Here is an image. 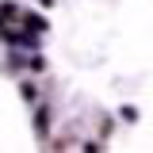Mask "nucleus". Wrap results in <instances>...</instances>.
Returning <instances> with one entry per match:
<instances>
[{
	"instance_id": "obj_2",
	"label": "nucleus",
	"mask_w": 153,
	"mask_h": 153,
	"mask_svg": "<svg viewBox=\"0 0 153 153\" xmlns=\"http://www.w3.org/2000/svg\"><path fill=\"white\" fill-rule=\"evenodd\" d=\"M38 4H46V8H50V4H54V0H38Z\"/></svg>"
},
{
	"instance_id": "obj_1",
	"label": "nucleus",
	"mask_w": 153,
	"mask_h": 153,
	"mask_svg": "<svg viewBox=\"0 0 153 153\" xmlns=\"http://www.w3.org/2000/svg\"><path fill=\"white\" fill-rule=\"evenodd\" d=\"M27 27H31V31H46V19L42 16H23V31H27Z\"/></svg>"
}]
</instances>
